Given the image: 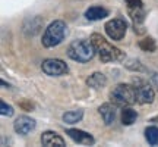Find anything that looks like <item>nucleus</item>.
<instances>
[{"label":"nucleus","mask_w":158,"mask_h":147,"mask_svg":"<svg viewBox=\"0 0 158 147\" xmlns=\"http://www.w3.org/2000/svg\"><path fill=\"white\" fill-rule=\"evenodd\" d=\"M91 41H92V44L95 47V51L98 53L101 62L110 63V62H118V60L124 59L123 51L117 49V47H114L113 44H110L101 34L94 33L91 35Z\"/></svg>","instance_id":"f257e3e1"},{"label":"nucleus","mask_w":158,"mask_h":147,"mask_svg":"<svg viewBox=\"0 0 158 147\" xmlns=\"http://www.w3.org/2000/svg\"><path fill=\"white\" fill-rule=\"evenodd\" d=\"M68 56L79 63H86L92 60V57L95 56V47L92 44V41L89 40H75L72 41L68 47Z\"/></svg>","instance_id":"f03ea898"},{"label":"nucleus","mask_w":158,"mask_h":147,"mask_svg":"<svg viewBox=\"0 0 158 147\" xmlns=\"http://www.w3.org/2000/svg\"><path fill=\"white\" fill-rule=\"evenodd\" d=\"M66 34H68V25L63 21H54L45 28L44 34H43V40H41L43 46L47 49L56 47L64 40Z\"/></svg>","instance_id":"7ed1b4c3"},{"label":"nucleus","mask_w":158,"mask_h":147,"mask_svg":"<svg viewBox=\"0 0 158 147\" xmlns=\"http://www.w3.org/2000/svg\"><path fill=\"white\" fill-rule=\"evenodd\" d=\"M110 100L117 105V106H130L136 103V91H135V85L132 84H117L113 90L110 91Z\"/></svg>","instance_id":"20e7f679"},{"label":"nucleus","mask_w":158,"mask_h":147,"mask_svg":"<svg viewBox=\"0 0 158 147\" xmlns=\"http://www.w3.org/2000/svg\"><path fill=\"white\" fill-rule=\"evenodd\" d=\"M133 85H135V91H136V100H138L139 105H148V103L154 102L155 91L145 79L136 77V78H133Z\"/></svg>","instance_id":"39448f33"},{"label":"nucleus","mask_w":158,"mask_h":147,"mask_svg":"<svg viewBox=\"0 0 158 147\" xmlns=\"http://www.w3.org/2000/svg\"><path fill=\"white\" fill-rule=\"evenodd\" d=\"M106 33L111 40L114 41H120L123 40V37L126 35V31H127V24L124 19L122 18H114V19H110L106 25Z\"/></svg>","instance_id":"423d86ee"},{"label":"nucleus","mask_w":158,"mask_h":147,"mask_svg":"<svg viewBox=\"0 0 158 147\" xmlns=\"http://www.w3.org/2000/svg\"><path fill=\"white\" fill-rule=\"evenodd\" d=\"M41 69L48 77H60L69 72L68 65L60 59H45L41 65Z\"/></svg>","instance_id":"0eeeda50"},{"label":"nucleus","mask_w":158,"mask_h":147,"mask_svg":"<svg viewBox=\"0 0 158 147\" xmlns=\"http://www.w3.org/2000/svg\"><path fill=\"white\" fill-rule=\"evenodd\" d=\"M34 128H35V121L32 118L27 116V115L18 116L16 121L13 122V130L16 131L18 134H21V136H27Z\"/></svg>","instance_id":"6e6552de"},{"label":"nucleus","mask_w":158,"mask_h":147,"mask_svg":"<svg viewBox=\"0 0 158 147\" xmlns=\"http://www.w3.org/2000/svg\"><path fill=\"white\" fill-rule=\"evenodd\" d=\"M66 134H68L75 143H78V144H84V146H92L94 143H95V138L88 134V132H85L82 130H78V128H69L66 131Z\"/></svg>","instance_id":"1a4fd4ad"},{"label":"nucleus","mask_w":158,"mask_h":147,"mask_svg":"<svg viewBox=\"0 0 158 147\" xmlns=\"http://www.w3.org/2000/svg\"><path fill=\"white\" fill-rule=\"evenodd\" d=\"M129 16L133 21V27H135V33L138 34H143V21H145V11L143 7H127Z\"/></svg>","instance_id":"9d476101"},{"label":"nucleus","mask_w":158,"mask_h":147,"mask_svg":"<svg viewBox=\"0 0 158 147\" xmlns=\"http://www.w3.org/2000/svg\"><path fill=\"white\" fill-rule=\"evenodd\" d=\"M117 108L118 106L114 105L113 102L104 103V105H101L98 108V112H100V115H101V118L106 125H111L116 121V118H117Z\"/></svg>","instance_id":"9b49d317"},{"label":"nucleus","mask_w":158,"mask_h":147,"mask_svg":"<svg viewBox=\"0 0 158 147\" xmlns=\"http://www.w3.org/2000/svg\"><path fill=\"white\" fill-rule=\"evenodd\" d=\"M41 143H43V146H47V147L66 146L64 140H63L59 134H56L54 131H45V132H43V136H41Z\"/></svg>","instance_id":"f8f14e48"},{"label":"nucleus","mask_w":158,"mask_h":147,"mask_svg":"<svg viewBox=\"0 0 158 147\" xmlns=\"http://www.w3.org/2000/svg\"><path fill=\"white\" fill-rule=\"evenodd\" d=\"M106 16H108V11L102 6H91L85 12V18L88 21H101Z\"/></svg>","instance_id":"ddd939ff"},{"label":"nucleus","mask_w":158,"mask_h":147,"mask_svg":"<svg viewBox=\"0 0 158 147\" xmlns=\"http://www.w3.org/2000/svg\"><path fill=\"white\" fill-rule=\"evenodd\" d=\"M107 84V78H106V75L101 72H94L92 75H89L88 78H86V85L91 87V88H102L104 85Z\"/></svg>","instance_id":"4468645a"},{"label":"nucleus","mask_w":158,"mask_h":147,"mask_svg":"<svg viewBox=\"0 0 158 147\" xmlns=\"http://www.w3.org/2000/svg\"><path fill=\"white\" fill-rule=\"evenodd\" d=\"M120 119H122V124L129 127V125H132L138 119V113H136V110L129 108V106H124L123 110H122V115H120Z\"/></svg>","instance_id":"2eb2a0df"},{"label":"nucleus","mask_w":158,"mask_h":147,"mask_svg":"<svg viewBox=\"0 0 158 147\" xmlns=\"http://www.w3.org/2000/svg\"><path fill=\"white\" fill-rule=\"evenodd\" d=\"M84 116V110L82 109H76V110H69V112L63 113V121L66 124H76L79 122Z\"/></svg>","instance_id":"dca6fc26"},{"label":"nucleus","mask_w":158,"mask_h":147,"mask_svg":"<svg viewBox=\"0 0 158 147\" xmlns=\"http://www.w3.org/2000/svg\"><path fill=\"white\" fill-rule=\"evenodd\" d=\"M145 138L151 146H158V127L151 125L145 130Z\"/></svg>","instance_id":"f3484780"},{"label":"nucleus","mask_w":158,"mask_h":147,"mask_svg":"<svg viewBox=\"0 0 158 147\" xmlns=\"http://www.w3.org/2000/svg\"><path fill=\"white\" fill-rule=\"evenodd\" d=\"M139 47H141L143 51H148V53H152V51L157 50V43L152 37H145L143 40L139 41Z\"/></svg>","instance_id":"a211bd4d"},{"label":"nucleus","mask_w":158,"mask_h":147,"mask_svg":"<svg viewBox=\"0 0 158 147\" xmlns=\"http://www.w3.org/2000/svg\"><path fill=\"white\" fill-rule=\"evenodd\" d=\"M124 66L130 71H136V72H141V71H145V68L142 66V63L138 60V59H127L124 62Z\"/></svg>","instance_id":"6ab92c4d"},{"label":"nucleus","mask_w":158,"mask_h":147,"mask_svg":"<svg viewBox=\"0 0 158 147\" xmlns=\"http://www.w3.org/2000/svg\"><path fill=\"white\" fill-rule=\"evenodd\" d=\"M0 113H2V116H12L13 115V108L6 102L0 100Z\"/></svg>","instance_id":"aec40b11"},{"label":"nucleus","mask_w":158,"mask_h":147,"mask_svg":"<svg viewBox=\"0 0 158 147\" xmlns=\"http://www.w3.org/2000/svg\"><path fill=\"white\" fill-rule=\"evenodd\" d=\"M127 3V7H143L142 0H124Z\"/></svg>","instance_id":"412c9836"},{"label":"nucleus","mask_w":158,"mask_h":147,"mask_svg":"<svg viewBox=\"0 0 158 147\" xmlns=\"http://www.w3.org/2000/svg\"><path fill=\"white\" fill-rule=\"evenodd\" d=\"M19 106L22 109H25V110H31V109H34V105L31 102H28V100H23V102L19 103Z\"/></svg>","instance_id":"4be33fe9"},{"label":"nucleus","mask_w":158,"mask_h":147,"mask_svg":"<svg viewBox=\"0 0 158 147\" xmlns=\"http://www.w3.org/2000/svg\"><path fill=\"white\" fill-rule=\"evenodd\" d=\"M152 82H154V85L158 88V75L157 74H152Z\"/></svg>","instance_id":"5701e85b"},{"label":"nucleus","mask_w":158,"mask_h":147,"mask_svg":"<svg viewBox=\"0 0 158 147\" xmlns=\"http://www.w3.org/2000/svg\"><path fill=\"white\" fill-rule=\"evenodd\" d=\"M157 119H158V116H157Z\"/></svg>","instance_id":"b1692460"}]
</instances>
